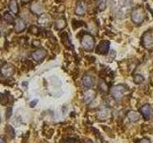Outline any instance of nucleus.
Here are the masks:
<instances>
[{
    "label": "nucleus",
    "instance_id": "obj_29",
    "mask_svg": "<svg viewBox=\"0 0 153 143\" xmlns=\"http://www.w3.org/2000/svg\"><path fill=\"white\" fill-rule=\"evenodd\" d=\"M11 116H12V108L10 107V108H9V111L7 110V114H6V117H7V118H10V117H11Z\"/></svg>",
    "mask_w": 153,
    "mask_h": 143
},
{
    "label": "nucleus",
    "instance_id": "obj_21",
    "mask_svg": "<svg viewBox=\"0 0 153 143\" xmlns=\"http://www.w3.org/2000/svg\"><path fill=\"white\" fill-rule=\"evenodd\" d=\"M143 80H145V78H143V76L142 74H135L133 76V81L135 84H140L143 82Z\"/></svg>",
    "mask_w": 153,
    "mask_h": 143
},
{
    "label": "nucleus",
    "instance_id": "obj_13",
    "mask_svg": "<svg viewBox=\"0 0 153 143\" xmlns=\"http://www.w3.org/2000/svg\"><path fill=\"white\" fill-rule=\"evenodd\" d=\"M86 12V5L83 1H79L76 4V10H75V13L76 14H78V15H83Z\"/></svg>",
    "mask_w": 153,
    "mask_h": 143
},
{
    "label": "nucleus",
    "instance_id": "obj_14",
    "mask_svg": "<svg viewBox=\"0 0 153 143\" xmlns=\"http://www.w3.org/2000/svg\"><path fill=\"white\" fill-rule=\"evenodd\" d=\"M38 23L42 26H50L51 25V17L49 14H42L38 18Z\"/></svg>",
    "mask_w": 153,
    "mask_h": 143
},
{
    "label": "nucleus",
    "instance_id": "obj_18",
    "mask_svg": "<svg viewBox=\"0 0 153 143\" xmlns=\"http://www.w3.org/2000/svg\"><path fill=\"white\" fill-rule=\"evenodd\" d=\"M10 10L14 13L16 14L18 13V4H17V0H11L10 1Z\"/></svg>",
    "mask_w": 153,
    "mask_h": 143
},
{
    "label": "nucleus",
    "instance_id": "obj_31",
    "mask_svg": "<svg viewBox=\"0 0 153 143\" xmlns=\"http://www.w3.org/2000/svg\"><path fill=\"white\" fill-rule=\"evenodd\" d=\"M36 103H37V100H33V101H32L31 104H30V105H31V107H33Z\"/></svg>",
    "mask_w": 153,
    "mask_h": 143
},
{
    "label": "nucleus",
    "instance_id": "obj_19",
    "mask_svg": "<svg viewBox=\"0 0 153 143\" xmlns=\"http://www.w3.org/2000/svg\"><path fill=\"white\" fill-rule=\"evenodd\" d=\"M60 36H61V41H62V43L66 46V47H72V44L70 43V41H69V36H68V33L67 32H63L60 35Z\"/></svg>",
    "mask_w": 153,
    "mask_h": 143
},
{
    "label": "nucleus",
    "instance_id": "obj_15",
    "mask_svg": "<svg viewBox=\"0 0 153 143\" xmlns=\"http://www.w3.org/2000/svg\"><path fill=\"white\" fill-rule=\"evenodd\" d=\"M67 23L64 17H59L55 21V28L56 30H63V29L66 27Z\"/></svg>",
    "mask_w": 153,
    "mask_h": 143
},
{
    "label": "nucleus",
    "instance_id": "obj_17",
    "mask_svg": "<svg viewBox=\"0 0 153 143\" xmlns=\"http://www.w3.org/2000/svg\"><path fill=\"white\" fill-rule=\"evenodd\" d=\"M127 116L129 118V120H130L131 122H137L139 119H140V114H139L137 112H134V111H131L129 112Z\"/></svg>",
    "mask_w": 153,
    "mask_h": 143
},
{
    "label": "nucleus",
    "instance_id": "obj_24",
    "mask_svg": "<svg viewBox=\"0 0 153 143\" xmlns=\"http://www.w3.org/2000/svg\"><path fill=\"white\" fill-rule=\"evenodd\" d=\"M107 6V0H100L99 1V8L100 11H104Z\"/></svg>",
    "mask_w": 153,
    "mask_h": 143
},
{
    "label": "nucleus",
    "instance_id": "obj_34",
    "mask_svg": "<svg viewBox=\"0 0 153 143\" xmlns=\"http://www.w3.org/2000/svg\"><path fill=\"white\" fill-rule=\"evenodd\" d=\"M0 35H1V32H0Z\"/></svg>",
    "mask_w": 153,
    "mask_h": 143
},
{
    "label": "nucleus",
    "instance_id": "obj_4",
    "mask_svg": "<svg viewBox=\"0 0 153 143\" xmlns=\"http://www.w3.org/2000/svg\"><path fill=\"white\" fill-rule=\"evenodd\" d=\"M142 43L146 49H153V31H148L143 33L142 37Z\"/></svg>",
    "mask_w": 153,
    "mask_h": 143
},
{
    "label": "nucleus",
    "instance_id": "obj_27",
    "mask_svg": "<svg viewBox=\"0 0 153 143\" xmlns=\"http://www.w3.org/2000/svg\"><path fill=\"white\" fill-rule=\"evenodd\" d=\"M0 102H1L3 105L6 104L8 102V95L7 94H0Z\"/></svg>",
    "mask_w": 153,
    "mask_h": 143
},
{
    "label": "nucleus",
    "instance_id": "obj_3",
    "mask_svg": "<svg viewBox=\"0 0 153 143\" xmlns=\"http://www.w3.org/2000/svg\"><path fill=\"white\" fill-rule=\"evenodd\" d=\"M81 46L85 51H92L95 46V39L94 37L89 35V33H84L83 36L81 37Z\"/></svg>",
    "mask_w": 153,
    "mask_h": 143
},
{
    "label": "nucleus",
    "instance_id": "obj_10",
    "mask_svg": "<svg viewBox=\"0 0 153 143\" xmlns=\"http://www.w3.org/2000/svg\"><path fill=\"white\" fill-rule=\"evenodd\" d=\"M31 11L36 14H40L44 11V6L40 2H33L31 5Z\"/></svg>",
    "mask_w": 153,
    "mask_h": 143
},
{
    "label": "nucleus",
    "instance_id": "obj_33",
    "mask_svg": "<svg viewBox=\"0 0 153 143\" xmlns=\"http://www.w3.org/2000/svg\"><path fill=\"white\" fill-rule=\"evenodd\" d=\"M0 122H1V116H0Z\"/></svg>",
    "mask_w": 153,
    "mask_h": 143
},
{
    "label": "nucleus",
    "instance_id": "obj_12",
    "mask_svg": "<svg viewBox=\"0 0 153 143\" xmlns=\"http://www.w3.org/2000/svg\"><path fill=\"white\" fill-rule=\"evenodd\" d=\"M94 82H95V79L92 75L90 74H84L83 77H82V84L84 87L86 88H90L92 87L94 85Z\"/></svg>",
    "mask_w": 153,
    "mask_h": 143
},
{
    "label": "nucleus",
    "instance_id": "obj_23",
    "mask_svg": "<svg viewBox=\"0 0 153 143\" xmlns=\"http://www.w3.org/2000/svg\"><path fill=\"white\" fill-rule=\"evenodd\" d=\"M29 32H30L31 33H33V35H37L38 33H39V29H38L36 26L33 25V26H31L30 28H29Z\"/></svg>",
    "mask_w": 153,
    "mask_h": 143
},
{
    "label": "nucleus",
    "instance_id": "obj_16",
    "mask_svg": "<svg viewBox=\"0 0 153 143\" xmlns=\"http://www.w3.org/2000/svg\"><path fill=\"white\" fill-rule=\"evenodd\" d=\"M96 97V93L92 90H89V91H86L85 94H84V101L86 104H89L92 100L95 98Z\"/></svg>",
    "mask_w": 153,
    "mask_h": 143
},
{
    "label": "nucleus",
    "instance_id": "obj_5",
    "mask_svg": "<svg viewBox=\"0 0 153 143\" xmlns=\"http://www.w3.org/2000/svg\"><path fill=\"white\" fill-rule=\"evenodd\" d=\"M126 86L123 85H115L111 88V92L110 93H111V95L115 99L120 100L123 97L124 92H126Z\"/></svg>",
    "mask_w": 153,
    "mask_h": 143
},
{
    "label": "nucleus",
    "instance_id": "obj_30",
    "mask_svg": "<svg viewBox=\"0 0 153 143\" xmlns=\"http://www.w3.org/2000/svg\"><path fill=\"white\" fill-rule=\"evenodd\" d=\"M0 143H6V140H5V138L3 136H0Z\"/></svg>",
    "mask_w": 153,
    "mask_h": 143
},
{
    "label": "nucleus",
    "instance_id": "obj_2",
    "mask_svg": "<svg viewBox=\"0 0 153 143\" xmlns=\"http://www.w3.org/2000/svg\"><path fill=\"white\" fill-rule=\"evenodd\" d=\"M117 3V13L121 15H124L127 13V11L131 7L132 0H116Z\"/></svg>",
    "mask_w": 153,
    "mask_h": 143
},
{
    "label": "nucleus",
    "instance_id": "obj_26",
    "mask_svg": "<svg viewBox=\"0 0 153 143\" xmlns=\"http://www.w3.org/2000/svg\"><path fill=\"white\" fill-rule=\"evenodd\" d=\"M100 89L102 90L103 93L107 92V89H108V87H107V84L105 83L103 80H100Z\"/></svg>",
    "mask_w": 153,
    "mask_h": 143
},
{
    "label": "nucleus",
    "instance_id": "obj_11",
    "mask_svg": "<svg viewBox=\"0 0 153 143\" xmlns=\"http://www.w3.org/2000/svg\"><path fill=\"white\" fill-rule=\"evenodd\" d=\"M140 112L142 113L143 116L145 117L146 120H148V119L150 118V116H151V107L148 104H146V105H143V107H141Z\"/></svg>",
    "mask_w": 153,
    "mask_h": 143
},
{
    "label": "nucleus",
    "instance_id": "obj_9",
    "mask_svg": "<svg viewBox=\"0 0 153 143\" xmlns=\"http://www.w3.org/2000/svg\"><path fill=\"white\" fill-rule=\"evenodd\" d=\"M26 28V23L22 18H16L14 21V31L16 32H21L25 30Z\"/></svg>",
    "mask_w": 153,
    "mask_h": 143
},
{
    "label": "nucleus",
    "instance_id": "obj_20",
    "mask_svg": "<svg viewBox=\"0 0 153 143\" xmlns=\"http://www.w3.org/2000/svg\"><path fill=\"white\" fill-rule=\"evenodd\" d=\"M60 143H79V139L76 137H65L61 139Z\"/></svg>",
    "mask_w": 153,
    "mask_h": 143
},
{
    "label": "nucleus",
    "instance_id": "obj_7",
    "mask_svg": "<svg viewBox=\"0 0 153 143\" xmlns=\"http://www.w3.org/2000/svg\"><path fill=\"white\" fill-rule=\"evenodd\" d=\"M109 46H110V42L107 40H102L100 42L99 46L96 49V52L99 55H106L109 52Z\"/></svg>",
    "mask_w": 153,
    "mask_h": 143
},
{
    "label": "nucleus",
    "instance_id": "obj_22",
    "mask_svg": "<svg viewBox=\"0 0 153 143\" xmlns=\"http://www.w3.org/2000/svg\"><path fill=\"white\" fill-rule=\"evenodd\" d=\"M4 19H5V21H6L8 24H13V17L12 14L9 13H5Z\"/></svg>",
    "mask_w": 153,
    "mask_h": 143
},
{
    "label": "nucleus",
    "instance_id": "obj_8",
    "mask_svg": "<svg viewBox=\"0 0 153 143\" xmlns=\"http://www.w3.org/2000/svg\"><path fill=\"white\" fill-rule=\"evenodd\" d=\"M46 55H47V51L45 49H37L32 54V57L36 61L40 62L45 58Z\"/></svg>",
    "mask_w": 153,
    "mask_h": 143
},
{
    "label": "nucleus",
    "instance_id": "obj_25",
    "mask_svg": "<svg viewBox=\"0 0 153 143\" xmlns=\"http://www.w3.org/2000/svg\"><path fill=\"white\" fill-rule=\"evenodd\" d=\"M72 25H73V28L74 29H76V28H79V27L83 26L84 23L82 21H79V20H76V19H74L73 23H72Z\"/></svg>",
    "mask_w": 153,
    "mask_h": 143
},
{
    "label": "nucleus",
    "instance_id": "obj_28",
    "mask_svg": "<svg viewBox=\"0 0 153 143\" xmlns=\"http://www.w3.org/2000/svg\"><path fill=\"white\" fill-rule=\"evenodd\" d=\"M139 143H151V141L148 139V138H142V139L139 141Z\"/></svg>",
    "mask_w": 153,
    "mask_h": 143
},
{
    "label": "nucleus",
    "instance_id": "obj_1",
    "mask_svg": "<svg viewBox=\"0 0 153 143\" xmlns=\"http://www.w3.org/2000/svg\"><path fill=\"white\" fill-rule=\"evenodd\" d=\"M146 18V13L141 7L135 8L132 10L131 13V20L135 24H142Z\"/></svg>",
    "mask_w": 153,
    "mask_h": 143
},
{
    "label": "nucleus",
    "instance_id": "obj_6",
    "mask_svg": "<svg viewBox=\"0 0 153 143\" xmlns=\"http://www.w3.org/2000/svg\"><path fill=\"white\" fill-rule=\"evenodd\" d=\"M0 73L4 77H10L16 73V67L11 63H5L0 70Z\"/></svg>",
    "mask_w": 153,
    "mask_h": 143
},
{
    "label": "nucleus",
    "instance_id": "obj_32",
    "mask_svg": "<svg viewBox=\"0 0 153 143\" xmlns=\"http://www.w3.org/2000/svg\"><path fill=\"white\" fill-rule=\"evenodd\" d=\"M85 143H94V142L91 140V139H87V140L85 141Z\"/></svg>",
    "mask_w": 153,
    "mask_h": 143
}]
</instances>
